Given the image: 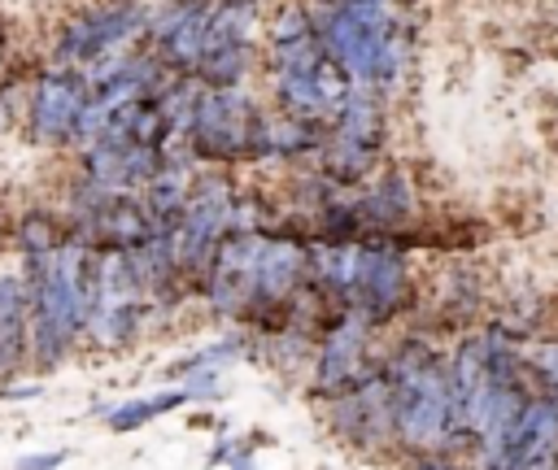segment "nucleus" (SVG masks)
<instances>
[{"label": "nucleus", "instance_id": "obj_1", "mask_svg": "<svg viewBox=\"0 0 558 470\" xmlns=\"http://www.w3.org/2000/svg\"><path fill=\"white\" fill-rule=\"evenodd\" d=\"M523 405L519 392V366L501 348L497 335H471L458 344L449 361V413H445V440L466 444L493 435L514 409ZM440 440V444H445Z\"/></svg>", "mask_w": 558, "mask_h": 470}, {"label": "nucleus", "instance_id": "obj_2", "mask_svg": "<svg viewBox=\"0 0 558 470\" xmlns=\"http://www.w3.org/2000/svg\"><path fill=\"white\" fill-rule=\"evenodd\" d=\"M323 52L353 78V87H384L397 74V39L388 0H331L314 22Z\"/></svg>", "mask_w": 558, "mask_h": 470}, {"label": "nucleus", "instance_id": "obj_3", "mask_svg": "<svg viewBox=\"0 0 558 470\" xmlns=\"http://www.w3.org/2000/svg\"><path fill=\"white\" fill-rule=\"evenodd\" d=\"M392 392V431L410 448H427L445 440L449 413V366L427 344H401L384 370Z\"/></svg>", "mask_w": 558, "mask_h": 470}, {"label": "nucleus", "instance_id": "obj_4", "mask_svg": "<svg viewBox=\"0 0 558 470\" xmlns=\"http://www.w3.org/2000/svg\"><path fill=\"white\" fill-rule=\"evenodd\" d=\"M187 144L209 161H244L266 152V113L240 87H201L187 122Z\"/></svg>", "mask_w": 558, "mask_h": 470}, {"label": "nucleus", "instance_id": "obj_5", "mask_svg": "<svg viewBox=\"0 0 558 470\" xmlns=\"http://www.w3.org/2000/svg\"><path fill=\"white\" fill-rule=\"evenodd\" d=\"M384 144V113L375 87H353L340 113L331 118V135L318 144L323 148V178L336 187H349L371 174L375 157Z\"/></svg>", "mask_w": 558, "mask_h": 470}, {"label": "nucleus", "instance_id": "obj_6", "mask_svg": "<svg viewBox=\"0 0 558 470\" xmlns=\"http://www.w3.org/2000/svg\"><path fill=\"white\" fill-rule=\"evenodd\" d=\"M144 26H148V13H144L135 0H105V4H92V9H78V13L61 26L52 57H57V65L83 70V65H92L96 57L126 48Z\"/></svg>", "mask_w": 558, "mask_h": 470}, {"label": "nucleus", "instance_id": "obj_7", "mask_svg": "<svg viewBox=\"0 0 558 470\" xmlns=\"http://www.w3.org/2000/svg\"><path fill=\"white\" fill-rule=\"evenodd\" d=\"M83 113H87V83H83V70L57 65V70H48V74L35 78L26 118H31V135H35L39 144H78Z\"/></svg>", "mask_w": 558, "mask_h": 470}, {"label": "nucleus", "instance_id": "obj_8", "mask_svg": "<svg viewBox=\"0 0 558 470\" xmlns=\"http://www.w3.org/2000/svg\"><path fill=\"white\" fill-rule=\"evenodd\" d=\"M257 252H262V231H227L209 257L205 270V296L222 313H244L253 305V283H257Z\"/></svg>", "mask_w": 558, "mask_h": 470}, {"label": "nucleus", "instance_id": "obj_9", "mask_svg": "<svg viewBox=\"0 0 558 470\" xmlns=\"http://www.w3.org/2000/svg\"><path fill=\"white\" fill-rule=\"evenodd\" d=\"M410 300V274L397 252V244H357V287L353 309H362L371 322L392 318Z\"/></svg>", "mask_w": 558, "mask_h": 470}, {"label": "nucleus", "instance_id": "obj_10", "mask_svg": "<svg viewBox=\"0 0 558 470\" xmlns=\"http://www.w3.org/2000/svg\"><path fill=\"white\" fill-rule=\"evenodd\" d=\"M205 17H209V0H174L157 17H148L144 30L153 35V57L170 74H192L205 39Z\"/></svg>", "mask_w": 558, "mask_h": 470}, {"label": "nucleus", "instance_id": "obj_11", "mask_svg": "<svg viewBox=\"0 0 558 470\" xmlns=\"http://www.w3.org/2000/svg\"><path fill=\"white\" fill-rule=\"evenodd\" d=\"M336 426L353 444H379L392 435V392L384 370H366L336 396Z\"/></svg>", "mask_w": 558, "mask_h": 470}, {"label": "nucleus", "instance_id": "obj_12", "mask_svg": "<svg viewBox=\"0 0 558 470\" xmlns=\"http://www.w3.org/2000/svg\"><path fill=\"white\" fill-rule=\"evenodd\" d=\"M366 331H371V318L362 309H353V305H349V313H340L327 326V339H323V352H318V370H314V383H318L323 396H340L349 383L362 379Z\"/></svg>", "mask_w": 558, "mask_h": 470}, {"label": "nucleus", "instance_id": "obj_13", "mask_svg": "<svg viewBox=\"0 0 558 470\" xmlns=\"http://www.w3.org/2000/svg\"><path fill=\"white\" fill-rule=\"evenodd\" d=\"M357 205V226H366V231H392V226H401V222H410V213H414V196H410V183H405V174H397V170H388L366 196H357L353 200Z\"/></svg>", "mask_w": 558, "mask_h": 470}, {"label": "nucleus", "instance_id": "obj_14", "mask_svg": "<svg viewBox=\"0 0 558 470\" xmlns=\"http://www.w3.org/2000/svg\"><path fill=\"white\" fill-rule=\"evenodd\" d=\"M253 30H257V0H209L201 52L253 48Z\"/></svg>", "mask_w": 558, "mask_h": 470}, {"label": "nucleus", "instance_id": "obj_15", "mask_svg": "<svg viewBox=\"0 0 558 470\" xmlns=\"http://www.w3.org/2000/svg\"><path fill=\"white\" fill-rule=\"evenodd\" d=\"M26 331H31V318H26V283L17 274H0V374L22 361Z\"/></svg>", "mask_w": 558, "mask_h": 470}, {"label": "nucleus", "instance_id": "obj_16", "mask_svg": "<svg viewBox=\"0 0 558 470\" xmlns=\"http://www.w3.org/2000/svg\"><path fill=\"white\" fill-rule=\"evenodd\" d=\"M318 144H323V126L292 118V113L266 118V152L262 157H296V152H310Z\"/></svg>", "mask_w": 558, "mask_h": 470}, {"label": "nucleus", "instance_id": "obj_17", "mask_svg": "<svg viewBox=\"0 0 558 470\" xmlns=\"http://www.w3.org/2000/svg\"><path fill=\"white\" fill-rule=\"evenodd\" d=\"M183 400H192L187 387H183V392H161V396H148V400H126V405L109 409V426H113V431H135V426H144L148 418H157V413H166V409H174V405H183Z\"/></svg>", "mask_w": 558, "mask_h": 470}, {"label": "nucleus", "instance_id": "obj_18", "mask_svg": "<svg viewBox=\"0 0 558 470\" xmlns=\"http://www.w3.org/2000/svg\"><path fill=\"white\" fill-rule=\"evenodd\" d=\"M65 461V453H35V457H22L13 470H57Z\"/></svg>", "mask_w": 558, "mask_h": 470}, {"label": "nucleus", "instance_id": "obj_19", "mask_svg": "<svg viewBox=\"0 0 558 470\" xmlns=\"http://www.w3.org/2000/svg\"><path fill=\"white\" fill-rule=\"evenodd\" d=\"M536 361H541V370L549 374V383H558V348H545Z\"/></svg>", "mask_w": 558, "mask_h": 470}, {"label": "nucleus", "instance_id": "obj_20", "mask_svg": "<svg viewBox=\"0 0 558 470\" xmlns=\"http://www.w3.org/2000/svg\"><path fill=\"white\" fill-rule=\"evenodd\" d=\"M418 470H458V466H432V461H423Z\"/></svg>", "mask_w": 558, "mask_h": 470}, {"label": "nucleus", "instance_id": "obj_21", "mask_svg": "<svg viewBox=\"0 0 558 470\" xmlns=\"http://www.w3.org/2000/svg\"><path fill=\"white\" fill-rule=\"evenodd\" d=\"M0 61H4V35H0Z\"/></svg>", "mask_w": 558, "mask_h": 470}]
</instances>
